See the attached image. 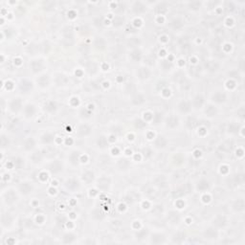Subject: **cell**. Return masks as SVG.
<instances>
[{
  "label": "cell",
  "instance_id": "cell-1",
  "mask_svg": "<svg viewBox=\"0 0 245 245\" xmlns=\"http://www.w3.org/2000/svg\"><path fill=\"white\" fill-rule=\"evenodd\" d=\"M109 185H110V179L107 177H102L98 180L97 186L100 190H102V191H107L109 188Z\"/></svg>",
  "mask_w": 245,
  "mask_h": 245
},
{
  "label": "cell",
  "instance_id": "cell-2",
  "mask_svg": "<svg viewBox=\"0 0 245 245\" xmlns=\"http://www.w3.org/2000/svg\"><path fill=\"white\" fill-rule=\"evenodd\" d=\"M178 109L182 113H188L190 112L192 109V103L188 101H182L179 104H178Z\"/></svg>",
  "mask_w": 245,
  "mask_h": 245
},
{
  "label": "cell",
  "instance_id": "cell-3",
  "mask_svg": "<svg viewBox=\"0 0 245 245\" xmlns=\"http://www.w3.org/2000/svg\"><path fill=\"white\" fill-rule=\"evenodd\" d=\"M226 94L222 92H216L213 95V101L216 103H222L226 101Z\"/></svg>",
  "mask_w": 245,
  "mask_h": 245
},
{
  "label": "cell",
  "instance_id": "cell-4",
  "mask_svg": "<svg viewBox=\"0 0 245 245\" xmlns=\"http://www.w3.org/2000/svg\"><path fill=\"white\" fill-rule=\"evenodd\" d=\"M166 124L169 127H170V129H174V127H176L178 126V124H179V119H178L176 116L171 115L167 119Z\"/></svg>",
  "mask_w": 245,
  "mask_h": 245
},
{
  "label": "cell",
  "instance_id": "cell-5",
  "mask_svg": "<svg viewBox=\"0 0 245 245\" xmlns=\"http://www.w3.org/2000/svg\"><path fill=\"white\" fill-rule=\"evenodd\" d=\"M62 164H61L59 161H54V162L50 165V170H51L53 173H58L62 170Z\"/></svg>",
  "mask_w": 245,
  "mask_h": 245
},
{
  "label": "cell",
  "instance_id": "cell-6",
  "mask_svg": "<svg viewBox=\"0 0 245 245\" xmlns=\"http://www.w3.org/2000/svg\"><path fill=\"white\" fill-rule=\"evenodd\" d=\"M19 87L21 89V91H23L24 93H27L32 89L33 83L31 81H27V80H22L21 82H20V84H19Z\"/></svg>",
  "mask_w": 245,
  "mask_h": 245
},
{
  "label": "cell",
  "instance_id": "cell-7",
  "mask_svg": "<svg viewBox=\"0 0 245 245\" xmlns=\"http://www.w3.org/2000/svg\"><path fill=\"white\" fill-rule=\"evenodd\" d=\"M10 108L13 112H18L21 109V101L19 99H14L10 103Z\"/></svg>",
  "mask_w": 245,
  "mask_h": 245
},
{
  "label": "cell",
  "instance_id": "cell-8",
  "mask_svg": "<svg viewBox=\"0 0 245 245\" xmlns=\"http://www.w3.org/2000/svg\"><path fill=\"white\" fill-rule=\"evenodd\" d=\"M226 223H227V220L225 218V216H223V215H218L214 219V225L215 227H218V228L224 227L226 225Z\"/></svg>",
  "mask_w": 245,
  "mask_h": 245
},
{
  "label": "cell",
  "instance_id": "cell-9",
  "mask_svg": "<svg viewBox=\"0 0 245 245\" xmlns=\"http://www.w3.org/2000/svg\"><path fill=\"white\" fill-rule=\"evenodd\" d=\"M204 104V98L202 95H196L192 100V105L196 108H201Z\"/></svg>",
  "mask_w": 245,
  "mask_h": 245
},
{
  "label": "cell",
  "instance_id": "cell-10",
  "mask_svg": "<svg viewBox=\"0 0 245 245\" xmlns=\"http://www.w3.org/2000/svg\"><path fill=\"white\" fill-rule=\"evenodd\" d=\"M19 190L23 194H29L33 191V187L29 183L24 182V183H21L19 185Z\"/></svg>",
  "mask_w": 245,
  "mask_h": 245
},
{
  "label": "cell",
  "instance_id": "cell-11",
  "mask_svg": "<svg viewBox=\"0 0 245 245\" xmlns=\"http://www.w3.org/2000/svg\"><path fill=\"white\" fill-rule=\"evenodd\" d=\"M66 188L70 191H76L80 188V183L76 179H70L66 183Z\"/></svg>",
  "mask_w": 245,
  "mask_h": 245
},
{
  "label": "cell",
  "instance_id": "cell-12",
  "mask_svg": "<svg viewBox=\"0 0 245 245\" xmlns=\"http://www.w3.org/2000/svg\"><path fill=\"white\" fill-rule=\"evenodd\" d=\"M137 74L139 76L141 80H146V79H148L149 76H150V71L147 68V67H142L138 70Z\"/></svg>",
  "mask_w": 245,
  "mask_h": 245
},
{
  "label": "cell",
  "instance_id": "cell-13",
  "mask_svg": "<svg viewBox=\"0 0 245 245\" xmlns=\"http://www.w3.org/2000/svg\"><path fill=\"white\" fill-rule=\"evenodd\" d=\"M209 188H210V182L206 179H201L197 183V189L201 192H205L209 190Z\"/></svg>",
  "mask_w": 245,
  "mask_h": 245
},
{
  "label": "cell",
  "instance_id": "cell-14",
  "mask_svg": "<svg viewBox=\"0 0 245 245\" xmlns=\"http://www.w3.org/2000/svg\"><path fill=\"white\" fill-rule=\"evenodd\" d=\"M168 144V141L164 136H158L157 139L155 140V147L158 148H163L167 146Z\"/></svg>",
  "mask_w": 245,
  "mask_h": 245
},
{
  "label": "cell",
  "instance_id": "cell-15",
  "mask_svg": "<svg viewBox=\"0 0 245 245\" xmlns=\"http://www.w3.org/2000/svg\"><path fill=\"white\" fill-rule=\"evenodd\" d=\"M31 67H32L33 72H34V73H37V72L42 70L43 63L41 62V60H34V61H32Z\"/></svg>",
  "mask_w": 245,
  "mask_h": 245
},
{
  "label": "cell",
  "instance_id": "cell-16",
  "mask_svg": "<svg viewBox=\"0 0 245 245\" xmlns=\"http://www.w3.org/2000/svg\"><path fill=\"white\" fill-rule=\"evenodd\" d=\"M145 97L143 94H140V93H138L136 94L135 96H133L132 98V103L133 104H135V105H141L142 103H145Z\"/></svg>",
  "mask_w": 245,
  "mask_h": 245
},
{
  "label": "cell",
  "instance_id": "cell-17",
  "mask_svg": "<svg viewBox=\"0 0 245 245\" xmlns=\"http://www.w3.org/2000/svg\"><path fill=\"white\" fill-rule=\"evenodd\" d=\"M133 11L136 14H142L144 12H146V7L142 2H135L134 5H133Z\"/></svg>",
  "mask_w": 245,
  "mask_h": 245
},
{
  "label": "cell",
  "instance_id": "cell-18",
  "mask_svg": "<svg viewBox=\"0 0 245 245\" xmlns=\"http://www.w3.org/2000/svg\"><path fill=\"white\" fill-rule=\"evenodd\" d=\"M204 235H205L206 237H208V238H216L218 236V231H216L215 229H213V228H208V229L205 231Z\"/></svg>",
  "mask_w": 245,
  "mask_h": 245
},
{
  "label": "cell",
  "instance_id": "cell-19",
  "mask_svg": "<svg viewBox=\"0 0 245 245\" xmlns=\"http://www.w3.org/2000/svg\"><path fill=\"white\" fill-rule=\"evenodd\" d=\"M130 58L133 61H140L142 59V52L139 49H134L130 53Z\"/></svg>",
  "mask_w": 245,
  "mask_h": 245
},
{
  "label": "cell",
  "instance_id": "cell-20",
  "mask_svg": "<svg viewBox=\"0 0 245 245\" xmlns=\"http://www.w3.org/2000/svg\"><path fill=\"white\" fill-rule=\"evenodd\" d=\"M205 114L207 116H209V117H214V116H215L216 114H218V109L215 108V105L210 104L207 107V108L205 109Z\"/></svg>",
  "mask_w": 245,
  "mask_h": 245
},
{
  "label": "cell",
  "instance_id": "cell-21",
  "mask_svg": "<svg viewBox=\"0 0 245 245\" xmlns=\"http://www.w3.org/2000/svg\"><path fill=\"white\" fill-rule=\"evenodd\" d=\"M35 146H36V141L33 138H28L27 140H25L24 145H23V147L26 150L33 149L35 148Z\"/></svg>",
  "mask_w": 245,
  "mask_h": 245
},
{
  "label": "cell",
  "instance_id": "cell-22",
  "mask_svg": "<svg viewBox=\"0 0 245 245\" xmlns=\"http://www.w3.org/2000/svg\"><path fill=\"white\" fill-rule=\"evenodd\" d=\"M58 108L57 107V103H56V102H53V101H50L48 103H45V107H44V109H45L47 112H50V113H52L54 112V111H56Z\"/></svg>",
  "mask_w": 245,
  "mask_h": 245
},
{
  "label": "cell",
  "instance_id": "cell-23",
  "mask_svg": "<svg viewBox=\"0 0 245 245\" xmlns=\"http://www.w3.org/2000/svg\"><path fill=\"white\" fill-rule=\"evenodd\" d=\"M82 180L86 183H90L94 180V172L91 170H87L82 174Z\"/></svg>",
  "mask_w": 245,
  "mask_h": 245
},
{
  "label": "cell",
  "instance_id": "cell-24",
  "mask_svg": "<svg viewBox=\"0 0 245 245\" xmlns=\"http://www.w3.org/2000/svg\"><path fill=\"white\" fill-rule=\"evenodd\" d=\"M165 241V237L163 235H160V234H154L152 235L151 237V242L154 244H159V243H163Z\"/></svg>",
  "mask_w": 245,
  "mask_h": 245
},
{
  "label": "cell",
  "instance_id": "cell-25",
  "mask_svg": "<svg viewBox=\"0 0 245 245\" xmlns=\"http://www.w3.org/2000/svg\"><path fill=\"white\" fill-rule=\"evenodd\" d=\"M24 111H25V114L27 117H33L36 113V107H35V105H33V104H27Z\"/></svg>",
  "mask_w": 245,
  "mask_h": 245
},
{
  "label": "cell",
  "instance_id": "cell-26",
  "mask_svg": "<svg viewBox=\"0 0 245 245\" xmlns=\"http://www.w3.org/2000/svg\"><path fill=\"white\" fill-rule=\"evenodd\" d=\"M170 26L173 28L174 30L176 29H180V28H182L184 26V22L180 19V18H174V19H172L171 22H170Z\"/></svg>",
  "mask_w": 245,
  "mask_h": 245
},
{
  "label": "cell",
  "instance_id": "cell-27",
  "mask_svg": "<svg viewBox=\"0 0 245 245\" xmlns=\"http://www.w3.org/2000/svg\"><path fill=\"white\" fill-rule=\"evenodd\" d=\"M233 208L237 212H241L244 210V201L243 199H237L235 203L233 204Z\"/></svg>",
  "mask_w": 245,
  "mask_h": 245
},
{
  "label": "cell",
  "instance_id": "cell-28",
  "mask_svg": "<svg viewBox=\"0 0 245 245\" xmlns=\"http://www.w3.org/2000/svg\"><path fill=\"white\" fill-rule=\"evenodd\" d=\"M91 129L87 125H82L79 127V134L81 136H86L90 133Z\"/></svg>",
  "mask_w": 245,
  "mask_h": 245
},
{
  "label": "cell",
  "instance_id": "cell-29",
  "mask_svg": "<svg viewBox=\"0 0 245 245\" xmlns=\"http://www.w3.org/2000/svg\"><path fill=\"white\" fill-rule=\"evenodd\" d=\"M4 196H5V200H6V202H8V203H13L16 199V196H15L13 191H9L7 193H5Z\"/></svg>",
  "mask_w": 245,
  "mask_h": 245
},
{
  "label": "cell",
  "instance_id": "cell-30",
  "mask_svg": "<svg viewBox=\"0 0 245 245\" xmlns=\"http://www.w3.org/2000/svg\"><path fill=\"white\" fill-rule=\"evenodd\" d=\"M107 144H108V140L104 136H100L97 140V145L101 148H104L107 147Z\"/></svg>",
  "mask_w": 245,
  "mask_h": 245
},
{
  "label": "cell",
  "instance_id": "cell-31",
  "mask_svg": "<svg viewBox=\"0 0 245 245\" xmlns=\"http://www.w3.org/2000/svg\"><path fill=\"white\" fill-rule=\"evenodd\" d=\"M37 82H38V84H40L41 87L47 86L49 84V78H48V76L43 75L40 78H38V79H37Z\"/></svg>",
  "mask_w": 245,
  "mask_h": 245
},
{
  "label": "cell",
  "instance_id": "cell-32",
  "mask_svg": "<svg viewBox=\"0 0 245 245\" xmlns=\"http://www.w3.org/2000/svg\"><path fill=\"white\" fill-rule=\"evenodd\" d=\"M69 159H70V162L73 164L74 166L77 165L78 162L80 161V154H79V152H76V151L72 152L71 155H70V157H69Z\"/></svg>",
  "mask_w": 245,
  "mask_h": 245
},
{
  "label": "cell",
  "instance_id": "cell-33",
  "mask_svg": "<svg viewBox=\"0 0 245 245\" xmlns=\"http://www.w3.org/2000/svg\"><path fill=\"white\" fill-rule=\"evenodd\" d=\"M54 139H55V136L53 134H51V133H46V134H44L42 136L41 140L44 144H50L54 141Z\"/></svg>",
  "mask_w": 245,
  "mask_h": 245
},
{
  "label": "cell",
  "instance_id": "cell-34",
  "mask_svg": "<svg viewBox=\"0 0 245 245\" xmlns=\"http://www.w3.org/2000/svg\"><path fill=\"white\" fill-rule=\"evenodd\" d=\"M76 239V236L74 234H65L63 236V242L64 243H72Z\"/></svg>",
  "mask_w": 245,
  "mask_h": 245
},
{
  "label": "cell",
  "instance_id": "cell-35",
  "mask_svg": "<svg viewBox=\"0 0 245 245\" xmlns=\"http://www.w3.org/2000/svg\"><path fill=\"white\" fill-rule=\"evenodd\" d=\"M156 11H157V13L161 15H163L164 14H166L167 12H168V9H167V5L166 3H161L159 4L158 6L156 7Z\"/></svg>",
  "mask_w": 245,
  "mask_h": 245
},
{
  "label": "cell",
  "instance_id": "cell-36",
  "mask_svg": "<svg viewBox=\"0 0 245 245\" xmlns=\"http://www.w3.org/2000/svg\"><path fill=\"white\" fill-rule=\"evenodd\" d=\"M95 46H96L97 49H101V50L104 48V46H105V41H104V40H103V37H99V38H97L96 41H95Z\"/></svg>",
  "mask_w": 245,
  "mask_h": 245
},
{
  "label": "cell",
  "instance_id": "cell-37",
  "mask_svg": "<svg viewBox=\"0 0 245 245\" xmlns=\"http://www.w3.org/2000/svg\"><path fill=\"white\" fill-rule=\"evenodd\" d=\"M32 160L34 161V162H40V161L42 160V154L40 152H35V153H33L32 154Z\"/></svg>",
  "mask_w": 245,
  "mask_h": 245
},
{
  "label": "cell",
  "instance_id": "cell-38",
  "mask_svg": "<svg viewBox=\"0 0 245 245\" xmlns=\"http://www.w3.org/2000/svg\"><path fill=\"white\" fill-rule=\"evenodd\" d=\"M124 21L125 19L122 18V16H116V18H114L113 20V24L117 27H119L121 25H122V23H124Z\"/></svg>",
  "mask_w": 245,
  "mask_h": 245
},
{
  "label": "cell",
  "instance_id": "cell-39",
  "mask_svg": "<svg viewBox=\"0 0 245 245\" xmlns=\"http://www.w3.org/2000/svg\"><path fill=\"white\" fill-rule=\"evenodd\" d=\"M135 126H136V127H138V129H144V127L147 126V122L141 119H138L135 121Z\"/></svg>",
  "mask_w": 245,
  "mask_h": 245
},
{
  "label": "cell",
  "instance_id": "cell-40",
  "mask_svg": "<svg viewBox=\"0 0 245 245\" xmlns=\"http://www.w3.org/2000/svg\"><path fill=\"white\" fill-rule=\"evenodd\" d=\"M228 129H229V132L231 133H237L238 131V126L237 124H231Z\"/></svg>",
  "mask_w": 245,
  "mask_h": 245
},
{
  "label": "cell",
  "instance_id": "cell-41",
  "mask_svg": "<svg viewBox=\"0 0 245 245\" xmlns=\"http://www.w3.org/2000/svg\"><path fill=\"white\" fill-rule=\"evenodd\" d=\"M190 8L192 9V10H197L200 6H201V3L198 2V1H192L190 4Z\"/></svg>",
  "mask_w": 245,
  "mask_h": 245
},
{
  "label": "cell",
  "instance_id": "cell-42",
  "mask_svg": "<svg viewBox=\"0 0 245 245\" xmlns=\"http://www.w3.org/2000/svg\"><path fill=\"white\" fill-rule=\"evenodd\" d=\"M8 145H9V140L6 139V137H5L4 135H2L1 136V147L4 148H6Z\"/></svg>",
  "mask_w": 245,
  "mask_h": 245
},
{
  "label": "cell",
  "instance_id": "cell-43",
  "mask_svg": "<svg viewBox=\"0 0 245 245\" xmlns=\"http://www.w3.org/2000/svg\"><path fill=\"white\" fill-rule=\"evenodd\" d=\"M162 66L165 70H170L172 67V64L170 62H169V61H163Z\"/></svg>",
  "mask_w": 245,
  "mask_h": 245
},
{
  "label": "cell",
  "instance_id": "cell-44",
  "mask_svg": "<svg viewBox=\"0 0 245 245\" xmlns=\"http://www.w3.org/2000/svg\"><path fill=\"white\" fill-rule=\"evenodd\" d=\"M187 122H188L187 125H188V126H189V127H192V126H194V124H196V120H194L193 118H191V117H190V118H189V120L187 121Z\"/></svg>",
  "mask_w": 245,
  "mask_h": 245
},
{
  "label": "cell",
  "instance_id": "cell-45",
  "mask_svg": "<svg viewBox=\"0 0 245 245\" xmlns=\"http://www.w3.org/2000/svg\"><path fill=\"white\" fill-rule=\"evenodd\" d=\"M227 87L228 88H234V87H236V82L235 81H227Z\"/></svg>",
  "mask_w": 245,
  "mask_h": 245
},
{
  "label": "cell",
  "instance_id": "cell-46",
  "mask_svg": "<svg viewBox=\"0 0 245 245\" xmlns=\"http://www.w3.org/2000/svg\"><path fill=\"white\" fill-rule=\"evenodd\" d=\"M40 178L42 180V181H45L47 178H48V175L46 172H41V173L40 174Z\"/></svg>",
  "mask_w": 245,
  "mask_h": 245
},
{
  "label": "cell",
  "instance_id": "cell-47",
  "mask_svg": "<svg viewBox=\"0 0 245 245\" xmlns=\"http://www.w3.org/2000/svg\"><path fill=\"white\" fill-rule=\"evenodd\" d=\"M37 223H40V224L43 223V222H44V216H42V215H37Z\"/></svg>",
  "mask_w": 245,
  "mask_h": 245
},
{
  "label": "cell",
  "instance_id": "cell-48",
  "mask_svg": "<svg viewBox=\"0 0 245 245\" xmlns=\"http://www.w3.org/2000/svg\"><path fill=\"white\" fill-rule=\"evenodd\" d=\"M203 199H204V202H209L210 201V196H204Z\"/></svg>",
  "mask_w": 245,
  "mask_h": 245
},
{
  "label": "cell",
  "instance_id": "cell-49",
  "mask_svg": "<svg viewBox=\"0 0 245 245\" xmlns=\"http://www.w3.org/2000/svg\"><path fill=\"white\" fill-rule=\"evenodd\" d=\"M143 206H144L145 209H148V208H149V203L148 202H144Z\"/></svg>",
  "mask_w": 245,
  "mask_h": 245
},
{
  "label": "cell",
  "instance_id": "cell-50",
  "mask_svg": "<svg viewBox=\"0 0 245 245\" xmlns=\"http://www.w3.org/2000/svg\"><path fill=\"white\" fill-rule=\"evenodd\" d=\"M112 152H113V154H118L119 153V149L118 148H113Z\"/></svg>",
  "mask_w": 245,
  "mask_h": 245
},
{
  "label": "cell",
  "instance_id": "cell-51",
  "mask_svg": "<svg viewBox=\"0 0 245 245\" xmlns=\"http://www.w3.org/2000/svg\"><path fill=\"white\" fill-rule=\"evenodd\" d=\"M73 143V141H72V139H67V140H66V144H72Z\"/></svg>",
  "mask_w": 245,
  "mask_h": 245
},
{
  "label": "cell",
  "instance_id": "cell-52",
  "mask_svg": "<svg viewBox=\"0 0 245 245\" xmlns=\"http://www.w3.org/2000/svg\"><path fill=\"white\" fill-rule=\"evenodd\" d=\"M72 226H73V225H72V223H67V227H68V228H69V227L72 228Z\"/></svg>",
  "mask_w": 245,
  "mask_h": 245
}]
</instances>
